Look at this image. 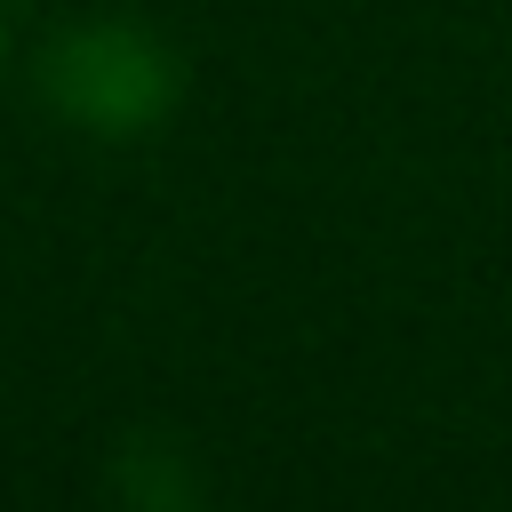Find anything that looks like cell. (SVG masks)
Here are the masks:
<instances>
[{"instance_id":"obj_1","label":"cell","mask_w":512,"mask_h":512,"mask_svg":"<svg viewBox=\"0 0 512 512\" xmlns=\"http://www.w3.org/2000/svg\"><path fill=\"white\" fill-rule=\"evenodd\" d=\"M40 80H48V104L72 128L112 136V144L120 136H152L184 96L176 48L160 32H144V24H128V16H88V24L56 32Z\"/></svg>"},{"instance_id":"obj_2","label":"cell","mask_w":512,"mask_h":512,"mask_svg":"<svg viewBox=\"0 0 512 512\" xmlns=\"http://www.w3.org/2000/svg\"><path fill=\"white\" fill-rule=\"evenodd\" d=\"M120 504L128 512H192L200 504V472L176 440H128L120 456Z\"/></svg>"}]
</instances>
